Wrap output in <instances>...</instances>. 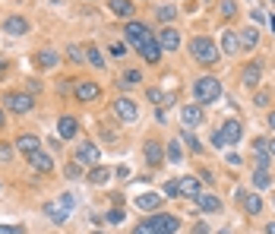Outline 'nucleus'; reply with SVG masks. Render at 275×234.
Instances as JSON below:
<instances>
[{
    "mask_svg": "<svg viewBox=\"0 0 275 234\" xmlns=\"http://www.w3.org/2000/svg\"><path fill=\"white\" fill-rule=\"evenodd\" d=\"M193 95L200 105H209V101H215L221 95V82L215 79V76H203V79L193 82Z\"/></svg>",
    "mask_w": 275,
    "mask_h": 234,
    "instance_id": "2",
    "label": "nucleus"
},
{
    "mask_svg": "<svg viewBox=\"0 0 275 234\" xmlns=\"http://www.w3.org/2000/svg\"><path fill=\"white\" fill-rule=\"evenodd\" d=\"M98 95H101V85L98 82H89V79L76 82V98H79V101H95Z\"/></svg>",
    "mask_w": 275,
    "mask_h": 234,
    "instance_id": "10",
    "label": "nucleus"
},
{
    "mask_svg": "<svg viewBox=\"0 0 275 234\" xmlns=\"http://www.w3.org/2000/svg\"><path fill=\"white\" fill-rule=\"evenodd\" d=\"M13 158V146H0V161H10Z\"/></svg>",
    "mask_w": 275,
    "mask_h": 234,
    "instance_id": "43",
    "label": "nucleus"
},
{
    "mask_svg": "<svg viewBox=\"0 0 275 234\" xmlns=\"http://www.w3.org/2000/svg\"><path fill=\"white\" fill-rule=\"evenodd\" d=\"M16 149H19L22 155H35V152H38V136H32V133H22L19 140H16Z\"/></svg>",
    "mask_w": 275,
    "mask_h": 234,
    "instance_id": "19",
    "label": "nucleus"
},
{
    "mask_svg": "<svg viewBox=\"0 0 275 234\" xmlns=\"http://www.w3.org/2000/svg\"><path fill=\"white\" fill-rule=\"evenodd\" d=\"M149 38H152V32L145 29L142 22H127V45H133L136 51H139Z\"/></svg>",
    "mask_w": 275,
    "mask_h": 234,
    "instance_id": "6",
    "label": "nucleus"
},
{
    "mask_svg": "<svg viewBox=\"0 0 275 234\" xmlns=\"http://www.w3.org/2000/svg\"><path fill=\"white\" fill-rule=\"evenodd\" d=\"M111 54H114V57H124V45H111Z\"/></svg>",
    "mask_w": 275,
    "mask_h": 234,
    "instance_id": "48",
    "label": "nucleus"
},
{
    "mask_svg": "<svg viewBox=\"0 0 275 234\" xmlns=\"http://www.w3.org/2000/svg\"><path fill=\"white\" fill-rule=\"evenodd\" d=\"M142 152H145V161H149V168H158V164L165 161V149H161L158 143H152V140L145 143V149H142Z\"/></svg>",
    "mask_w": 275,
    "mask_h": 234,
    "instance_id": "16",
    "label": "nucleus"
},
{
    "mask_svg": "<svg viewBox=\"0 0 275 234\" xmlns=\"http://www.w3.org/2000/svg\"><path fill=\"white\" fill-rule=\"evenodd\" d=\"M221 51H225L228 57L240 51V38H237V32H221Z\"/></svg>",
    "mask_w": 275,
    "mask_h": 234,
    "instance_id": "21",
    "label": "nucleus"
},
{
    "mask_svg": "<svg viewBox=\"0 0 275 234\" xmlns=\"http://www.w3.org/2000/svg\"><path fill=\"white\" fill-rule=\"evenodd\" d=\"M108 6H111V13H114V16H120V19H130L133 10H136L133 0H111Z\"/></svg>",
    "mask_w": 275,
    "mask_h": 234,
    "instance_id": "20",
    "label": "nucleus"
},
{
    "mask_svg": "<svg viewBox=\"0 0 275 234\" xmlns=\"http://www.w3.org/2000/svg\"><path fill=\"white\" fill-rule=\"evenodd\" d=\"M269 101H272V92H269V89H260V92H256V98H253V105H256V108H266Z\"/></svg>",
    "mask_w": 275,
    "mask_h": 234,
    "instance_id": "35",
    "label": "nucleus"
},
{
    "mask_svg": "<svg viewBox=\"0 0 275 234\" xmlns=\"http://www.w3.org/2000/svg\"><path fill=\"white\" fill-rule=\"evenodd\" d=\"M269 184H272L269 171H253V187H256V190H266Z\"/></svg>",
    "mask_w": 275,
    "mask_h": 234,
    "instance_id": "32",
    "label": "nucleus"
},
{
    "mask_svg": "<svg viewBox=\"0 0 275 234\" xmlns=\"http://www.w3.org/2000/svg\"><path fill=\"white\" fill-rule=\"evenodd\" d=\"M76 161L79 164H98L101 161V152L95 143H79L76 146Z\"/></svg>",
    "mask_w": 275,
    "mask_h": 234,
    "instance_id": "8",
    "label": "nucleus"
},
{
    "mask_svg": "<svg viewBox=\"0 0 275 234\" xmlns=\"http://www.w3.org/2000/svg\"><path fill=\"white\" fill-rule=\"evenodd\" d=\"M114 114L124 120V124H136L139 108H136V101H130V98H117V101H114Z\"/></svg>",
    "mask_w": 275,
    "mask_h": 234,
    "instance_id": "7",
    "label": "nucleus"
},
{
    "mask_svg": "<svg viewBox=\"0 0 275 234\" xmlns=\"http://www.w3.org/2000/svg\"><path fill=\"white\" fill-rule=\"evenodd\" d=\"M215 234H231V231H228V228H221V231H215Z\"/></svg>",
    "mask_w": 275,
    "mask_h": 234,
    "instance_id": "54",
    "label": "nucleus"
},
{
    "mask_svg": "<svg viewBox=\"0 0 275 234\" xmlns=\"http://www.w3.org/2000/svg\"><path fill=\"white\" fill-rule=\"evenodd\" d=\"M0 234H22L19 225H0Z\"/></svg>",
    "mask_w": 275,
    "mask_h": 234,
    "instance_id": "42",
    "label": "nucleus"
},
{
    "mask_svg": "<svg viewBox=\"0 0 275 234\" xmlns=\"http://www.w3.org/2000/svg\"><path fill=\"white\" fill-rule=\"evenodd\" d=\"M228 161H231V164L237 168V164H240V155H237V152H228Z\"/></svg>",
    "mask_w": 275,
    "mask_h": 234,
    "instance_id": "49",
    "label": "nucleus"
},
{
    "mask_svg": "<svg viewBox=\"0 0 275 234\" xmlns=\"http://www.w3.org/2000/svg\"><path fill=\"white\" fill-rule=\"evenodd\" d=\"M218 133L228 146H234V143H240V136H244V127H240V120H225V127H221Z\"/></svg>",
    "mask_w": 275,
    "mask_h": 234,
    "instance_id": "9",
    "label": "nucleus"
},
{
    "mask_svg": "<svg viewBox=\"0 0 275 234\" xmlns=\"http://www.w3.org/2000/svg\"><path fill=\"white\" fill-rule=\"evenodd\" d=\"M3 105L10 111H16V114H25V111L35 108V101H32V95H25V92H6L3 95Z\"/></svg>",
    "mask_w": 275,
    "mask_h": 234,
    "instance_id": "3",
    "label": "nucleus"
},
{
    "mask_svg": "<svg viewBox=\"0 0 275 234\" xmlns=\"http://www.w3.org/2000/svg\"><path fill=\"white\" fill-rule=\"evenodd\" d=\"M266 152L275 155V136H272V140H266Z\"/></svg>",
    "mask_w": 275,
    "mask_h": 234,
    "instance_id": "50",
    "label": "nucleus"
},
{
    "mask_svg": "<svg viewBox=\"0 0 275 234\" xmlns=\"http://www.w3.org/2000/svg\"><path fill=\"white\" fill-rule=\"evenodd\" d=\"M139 54H142L145 64H158V60H161V48H158V41H155V38H149V41H145V45L139 48Z\"/></svg>",
    "mask_w": 275,
    "mask_h": 234,
    "instance_id": "17",
    "label": "nucleus"
},
{
    "mask_svg": "<svg viewBox=\"0 0 275 234\" xmlns=\"http://www.w3.org/2000/svg\"><path fill=\"white\" fill-rule=\"evenodd\" d=\"M117 177L127 180V177H130V168H127V164H120V168H117Z\"/></svg>",
    "mask_w": 275,
    "mask_h": 234,
    "instance_id": "47",
    "label": "nucleus"
},
{
    "mask_svg": "<svg viewBox=\"0 0 275 234\" xmlns=\"http://www.w3.org/2000/svg\"><path fill=\"white\" fill-rule=\"evenodd\" d=\"M180 136H184V143H187V146H190V149H193V152H203V143H200V140H196V133H190V127H187V130H184V133H180Z\"/></svg>",
    "mask_w": 275,
    "mask_h": 234,
    "instance_id": "33",
    "label": "nucleus"
},
{
    "mask_svg": "<svg viewBox=\"0 0 275 234\" xmlns=\"http://www.w3.org/2000/svg\"><path fill=\"white\" fill-rule=\"evenodd\" d=\"M67 54H70V60H76V64H82V51L76 48V45H70V48H67Z\"/></svg>",
    "mask_w": 275,
    "mask_h": 234,
    "instance_id": "40",
    "label": "nucleus"
},
{
    "mask_svg": "<svg viewBox=\"0 0 275 234\" xmlns=\"http://www.w3.org/2000/svg\"><path fill=\"white\" fill-rule=\"evenodd\" d=\"M0 127H3V111H0Z\"/></svg>",
    "mask_w": 275,
    "mask_h": 234,
    "instance_id": "55",
    "label": "nucleus"
},
{
    "mask_svg": "<svg viewBox=\"0 0 275 234\" xmlns=\"http://www.w3.org/2000/svg\"><path fill=\"white\" fill-rule=\"evenodd\" d=\"M108 222H111V225H120V222H124V212H120V209H111V212H108Z\"/></svg>",
    "mask_w": 275,
    "mask_h": 234,
    "instance_id": "41",
    "label": "nucleus"
},
{
    "mask_svg": "<svg viewBox=\"0 0 275 234\" xmlns=\"http://www.w3.org/2000/svg\"><path fill=\"white\" fill-rule=\"evenodd\" d=\"M244 209L250 212V215H256V212L263 209V199L256 196V193H250V196H244Z\"/></svg>",
    "mask_w": 275,
    "mask_h": 234,
    "instance_id": "30",
    "label": "nucleus"
},
{
    "mask_svg": "<svg viewBox=\"0 0 275 234\" xmlns=\"http://www.w3.org/2000/svg\"><path fill=\"white\" fill-rule=\"evenodd\" d=\"M269 127L275 130V111H272V114H269Z\"/></svg>",
    "mask_w": 275,
    "mask_h": 234,
    "instance_id": "52",
    "label": "nucleus"
},
{
    "mask_svg": "<svg viewBox=\"0 0 275 234\" xmlns=\"http://www.w3.org/2000/svg\"><path fill=\"white\" fill-rule=\"evenodd\" d=\"M145 225H149V231L152 234H177V219H174V215H152V219L149 222H145Z\"/></svg>",
    "mask_w": 275,
    "mask_h": 234,
    "instance_id": "4",
    "label": "nucleus"
},
{
    "mask_svg": "<svg viewBox=\"0 0 275 234\" xmlns=\"http://www.w3.org/2000/svg\"><path fill=\"white\" fill-rule=\"evenodd\" d=\"M196 203H200L203 212H221V199L212 196V193H200V196H196Z\"/></svg>",
    "mask_w": 275,
    "mask_h": 234,
    "instance_id": "23",
    "label": "nucleus"
},
{
    "mask_svg": "<svg viewBox=\"0 0 275 234\" xmlns=\"http://www.w3.org/2000/svg\"><path fill=\"white\" fill-rule=\"evenodd\" d=\"M70 209H73V193H64V196H60V203H51L45 212H48V219H51V222H57V225H60V222H67Z\"/></svg>",
    "mask_w": 275,
    "mask_h": 234,
    "instance_id": "5",
    "label": "nucleus"
},
{
    "mask_svg": "<svg viewBox=\"0 0 275 234\" xmlns=\"http://www.w3.org/2000/svg\"><path fill=\"white\" fill-rule=\"evenodd\" d=\"M272 3H275V0H272Z\"/></svg>",
    "mask_w": 275,
    "mask_h": 234,
    "instance_id": "56",
    "label": "nucleus"
},
{
    "mask_svg": "<svg viewBox=\"0 0 275 234\" xmlns=\"http://www.w3.org/2000/svg\"><path fill=\"white\" fill-rule=\"evenodd\" d=\"M67 177H79V161H70V164H67Z\"/></svg>",
    "mask_w": 275,
    "mask_h": 234,
    "instance_id": "44",
    "label": "nucleus"
},
{
    "mask_svg": "<svg viewBox=\"0 0 275 234\" xmlns=\"http://www.w3.org/2000/svg\"><path fill=\"white\" fill-rule=\"evenodd\" d=\"M237 38H240V48H256V41H260V32H256V29H244Z\"/></svg>",
    "mask_w": 275,
    "mask_h": 234,
    "instance_id": "25",
    "label": "nucleus"
},
{
    "mask_svg": "<svg viewBox=\"0 0 275 234\" xmlns=\"http://www.w3.org/2000/svg\"><path fill=\"white\" fill-rule=\"evenodd\" d=\"M190 54H193V60H200V64H218V45L212 38H206V35H196L193 41H190Z\"/></svg>",
    "mask_w": 275,
    "mask_h": 234,
    "instance_id": "1",
    "label": "nucleus"
},
{
    "mask_svg": "<svg viewBox=\"0 0 275 234\" xmlns=\"http://www.w3.org/2000/svg\"><path fill=\"white\" fill-rule=\"evenodd\" d=\"M193 234H209V225H206V222H200V225L193 228Z\"/></svg>",
    "mask_w": 275,
    "mask_h": 234,
    "instance_id": "45",
    "label": "nucleus"
},
{
    "mask_svg": "<svg viewBox=\"0 0 275 234\" xmlns=\"http://www.w3.org/2000/svg\"><path fill=\"white\" fill-rule=\"evenodd\" d=\"M260 76H263V67L250 64V67H244V73H240V82H244L247 89H256V85H260Z\"/></svg>",
    "mask_w": 275,
    "mask_h": 234,
    "instance_id": "15",
    "label": "nucleus"
},
{
    "mask_svg": "<svg viewBox=\"0 0 275 234\" xmlns=\"http://www.w3.org/2000/svg\"><path fill=\"white\" fill-rule=\"evenodd\" d=\"M108 177H111V171L101 164V168H92V174H89V184H95V187H101V184H108Z\"/></svg>",
    "mask_w": 275,
    "mask_h": 234,
    "instance_id": "26",
    "label": "nucleus"
},
{
    "mask_svg": "<svg viewBox=\"0 0 275 234\" xmlns=\"http://www.w3.org/2000/svg\"><path fill=\"white\" fill-rule=\"evenodd\" d=\"M145 95H149V101H152V105H158V101H165V92H161V89H155V85H152V89L145 92Z\"/></svg>",
    "mask_w": 275,
    "mask_h": 234,
    "instance_id": "37",
    "label": "nucleus"
},
{
    "mask_svg": "<svg viewBox=\"0 0 275 234\" xmlns=\"http://www.w3.org/2000/svg\"><path fill=\"white\" fill-rule=\"evenodd\" d=\"M158 48L177 51V48H180V32H177V29H161V32H158Z\"/></svg>",
    "mask_w": 275,
    "mask_h": 234,
    "instance_id": "12",
    "label": "nucleus"
},
{
    "mask_svg": "<svg viewBox=\"0 0 275 234\" xmlns=\"http://www.w3.org/2000/svg\"><path fill=\"white\" fill-rule=\"evenodd\" d=\"M57 54H54V51H38V54H35V64L38 67H57Z\"/></svg>",
    "mask_w": 275,
    "mask_h": 234,
    "instance_id": "28",
    "label": "nucleus"
},
{
    "mask_svg": "<svg viewBox=\"0 0 275 234\" xmlns=\"http://www.w3.org/2000/svg\"><path fill=\"white\" fill-rule=\"evenodd\" d=\"M269 25H272V29H275V16H269Z\"/></svg>",
    "mask_w": 275,
    "mask_h": 234,
    "instance_id": "53",
    "label": "nucleus"
},
{
    "mask_svg": "<svg viewBox=\"0 0 275 234\" xmlns=\"http://www.w3.org/2000/svg\"><path fill=\"white\" fill-rule=\"evenodd\" d=\"M266 234H275V222H272V225H266Z\"/></svg>",
    "mask_w": 275,
    "mask_h": 234,
    "instance_id": "51",
    "label": "nucleus"
},
{
    "mask_svg": "<svg viewBox=\"0 0 275 234\" xmlns=\"http://www.w3.org/2000/svg\"><path fill=\"white\" fill-rule=\"evenodd\" d=\"M3 32L6 35H25L29 32V19L25 16H10V19H3Z\"/></svg>",
    "mask_w": 275,
    "mask_h": 234,
    "instance_id": "11",
    "label": "nucleus"
},
{
    "mask_svg": "<svg viewBox=\"0 0 275 234\" xmlns=\"http://www.w3.org/2000/svg\"><path fill=\"white\" fill-rule=\"evenodd\" d=\"M139 82H142L139 70H127L124 76H120V85H124V89H133V85H139Z\"/></svg>",
    "mask_w": 275,
    "mask_h": 234,
    "instance_id": "27",
    "label": "nucleus"
},
{
    "mask_svg": "<svg viewBox=\"0 0 275 234\" xmlns=\"http://www.w3.org/2000/svg\"><path fill=\"white\" fill-rule=\"evenodd\" d=\"M98 234H101V231H98Z\"/></svg>",
    "mask_w": 275,
    "mask_h": 234,
    "instance_id": "57",
    "label": "nucleus"
},
{
    "mask_svg": "<svg viewBox=\"0 0 275 234\" xmlns=\"http://www.w3.org/2000/svg\"><path fill=\"white\" fill-rule=\"evenodd\" d=\"M165 196H180V187H177V180H168V184H165Z\"/></svg>",
    "mask_w": 275,
    "mask_h": 234,
    "instance_id": "39",
    "label": "nucleus"
},
{
    "mask_svg": "<svg viewBox=\"0 0 275 234\" xmlns=\"http://www.w3.org/2000/svg\"><path fill=\"white\" fill-rule=\"evenodd\" d=\"M133 234H152V231H149V225L142 222V225H136V228H133Z\"/></svg>",
    "mask_w": 275,
    "mask_h": 234,
    "instance_id": "46",
    "label": "nucleus"
},
{
    "mask_svg": "<svg viewBox=\"0 0 275 234\" xmlns=\"http://www.w3.org/2000/svg\"><path fill=\"white\" fill-rule=\"evenodd\" d=\"M184 124H187V127L203 124V108H200V105H187V108H184Z\"/></svg>",
    "mask_w": 275,
    "mask_h": 234,
    "instance_id": "24",
    "label": "nucleus"
},
{
    "mask_svg": "<svg viewBox=\"0 0 275 234\" xmlns=\"http://www.w3.org/2000/svg\"><path fill=\"white\" fill-rule=\"evenodd\" d=\"M168 161H184V146H180L177 140L168 143Z\"/></svg>",
    "mask_w": 275,
    "mask_h": 234,
    "instance_id": "29",
    "label": "nucleus"
},
{
    "mask_svg": "<svg viewBox=\"0 0 275 234\" xmlns=\"http://www.w3.org/2000/svg\"><path fill=\"white\" fill-rule=\"evenodd\" d=\"M155 16H158L161 22H171V19H174V16H177V6H171V3H161L158 10H155Z\"/></svg>",
    "mask_w": 275,
    "mask_h": 234,
    "instance_id": "31",
    "label": "nucleus"
},
{
    "mask_svg": "<svg viewBox=\"0 0 275 234\" xmlns=\"http://www.w3.org/2000/svg\"><path fill=\"white\" fill-rule=\"evenodd\" d=\"M85 57H89V64H92V67H105V57H101V51H98V48H85Z\"/></svg>",
    "mask_w": 275,
    "mask_h": 234,
    "instance_id": "34",
    "label": "nucleus"
},
{
    "mask_svg": "<svg viewBox=\"0 0 275 234\" xmlns=\"http://www.w3.org/2000/svg\"><path fill=\"white\" fill-rule=\"evenodd\" d=\"M218 10H221V16H228V19H231V16L237 13V3H234V0H221Z\"/></svg>",
    "mask_w": 275,
    "mask_h": 234,
    "instance_id": "36",
    "label": "nucleus"
},
{
    "mask_svg": "<svg viewBox=\"0 0 275 234\" xmlns=\"http://www.w3.org/2000/svg\"><path fill=\"white\" fill-rule=\"evenodd\" d=\"M57 133H60V140H73V136L79 133V120L76 117H60L57 120Z\"/></svg>",
    "mask_w": 275,
    "mask_h": 234,
    "instance_id": "14",
    "label": "nucleus"
},
{
    "mask_svg": "<svg viewBox=\"0 0 275 234\" xmlns=\"http://www.w3.org/2000/svg\"><path fill=\"white\" fill-rule=\"evenodd\" d=\"M250 19H253V22H256V25H263V22H266V19H269V16H266V13H263V10H260V6H253V13H250Z\"/></svg>",
    "mask_w": 275,
    "mask_h": 234,
    "instance_id": "38",
    "label": "nucleus"
},
{
    "mask_svg": "<svg viewBox=\"0 0 275 234\" xmlns=\"http://www.w3.org/2000/svg\"><path fill=\"white\" fill-rule=\"evenodd\" d=\"M29 164H32V168H35V171H41V174H48V171H54V158H51V155L48 152H35V155H29Z\"/></svg>",
    "mask_w": 275,
    "mask_h": 234,
    "instance_id": "13",
    "label": "nucleus"
},
{
    "mask_svg": "<svg viewBox=\"0 0 275 234\" xmlns=\"http://www.w3.org/2000/svg\"><path fill=\"white\" fill-rule=\"evenodd\" d=\"M177 187H180V196H200L203 190H200V177H180L177 180Z\"/></svg>",
    "mask_w": 275,
    "mask_h": 234,
    "instance_id": "18",
    "label": "nucleus"
},
{
    "mask_svg": "<svg viewBox=\"0 0 275 234\" xmlns=\"http://www.w3.org/2000/svg\"><path fill=\"white\" fill-rule=\"evenodd\" d=\"M136 206H139L142 212L158 209V206H161V193H142V196H136Z\"/></svg>",
    "mask_w": 275,
    "mask_h": 234,
    "instance_id": "22",
    "label": "nucleus"
}]
</instances>
